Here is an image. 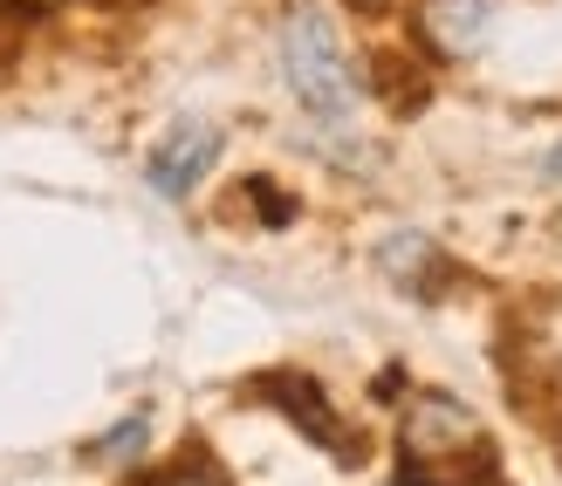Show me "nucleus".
<instances>
[{"mask_svg":"<svg viewBox=\"0 0 562 486\" xmlns=\"http://www.w3.org/2000/svg\"><path fill=\"white\" fill-rule=\"evenodd\" d=\"M467 445H481V418H473L460 397L426 391V397L405 405V460H412V473H432L446 460H460Z\"/></svg>","mask_w":562,"mask_h":486,"instance_id":"f03ea898","label":"nucleus"},{"mask_svg":"<svg viewBox=\"0 0 562 486\" xmlns=\"http://www.w3.org/2000/svg\"><path fill=\"white\" fill-rule=\"evenodd\" d=\"M137 445H145V411H137V418H124L117 432H103L90 452H97V460H110V452H137Z\"/></svg>","mask_w":562,"mask_h":486,"instance_id":"0eeeda50","label":"nucleus"},{"mask_svg":"<svg viewBox=\"0 0 562 486\" xmlns=\"http://www.w3.org/2000/svg\"><path fill=\"white\" fill-rule=\"evenodd\" d=\"M494 21H501V0H418V35L453 63L494 42Z\"/></svg>","mask_w":562,"mask_h":486,"instance_id":"20e7f679","label":"nucleus"},{"mask_svg":"<svg viewBox=\"0 0 562 486\" xmlns=\"http://www.w3.org/2000/svg\"><path fill=\"white\" fill-rule=\"evenodd\" d=\"M378 268L398 281V289H412V295H432L439 281H446V253H439L426 234H391V240L378 247Z\"/></svg>","mask_w":562,"mask_h":486,"instance_id":"423d86ee","label":"nucleus"},{"mask_svg":"<svg viewBox=\"0 0 562 486\" xmlns=\"http://www.w3.org/2000/svg\"><path fill=\"white\" fill-rule=\"evenodd\" d=\"M350 8H357V14H378V8H384V0H350Z\"/></svg>","mask_w":562,"mask_h":486,"instance_id":"9d476101","label":"nucleus"},{"mask_svg":"<svg viewBox=\"0 0 562 486\" xmlns=\"http://www.w3.org/2000/svg\"><path fill=\"white\" fill-rule=\"evenodd\" d=\"M281 76H289V97L308 110L316 124H344L357 110V69L323 8H295L281 21Z\"/></svg>","mask_w":562,"mask_h":486,"instance_id":"f257e3e1","label":"nucleus"},{"mask_svg":"<svg viewBox=\"0 0 562 486\" xmlns=\"http://www.w3.org/2000/svg\"><path fill=\"white\" fill-rule=\"evenodd\" d=\"M151 486H227L220 473H206V466H179V473H158Z\"/></svg>","mask_w":562,"mask_h":486,"instance_id":"6e6552de","label":"nucleus"},{"mask_svg":"<svg viewBox=\"0 0 562 486\" xmlns=\"http://www.w3.org/2000/svg\"><path fill=\"white\" fill-rule=\"evenodd\" d=\"M261 397H281V405H289V418H295V425H302V432L316 439V445H329V452H350V460H357V439H350L344 425L329 418L323 391L308 384V377H295V370H281V377H261Z\"/></svg>","mask_w":562,"mask_h":486,"instance_id":"39448f33","label":"nucleus"},{"mask_svg":"<svg viewBox=\"0 0 562 486\" xmlns=\"http://www.w3.org/2000/svg\"><path fill=\"white\" fill-rule=\"evenodd\" d=\"M213 158H220V131L200 124V117H186V124H172V131L151 145L145 179H151V192H165V199H186V192L213 171Z\"/></svg>","mask_w":562,"mask_h":486,"instance_id":"7ed1b4c3","label":"nucleus"},{"mask_svg":"<svg viewBox=\"0 0 562 486\" xmlns=\"http://www.w3.org/2000/svg\"><path fill=\"white\" fill-rule=\"evenodd\" d=\"M549 179H562V145H555V151H549Z\"/></svg>","mask_w":562,"mask_h":486,"instance_id":"1a4fd4ad","label":"nucleus"}]
</instances>
